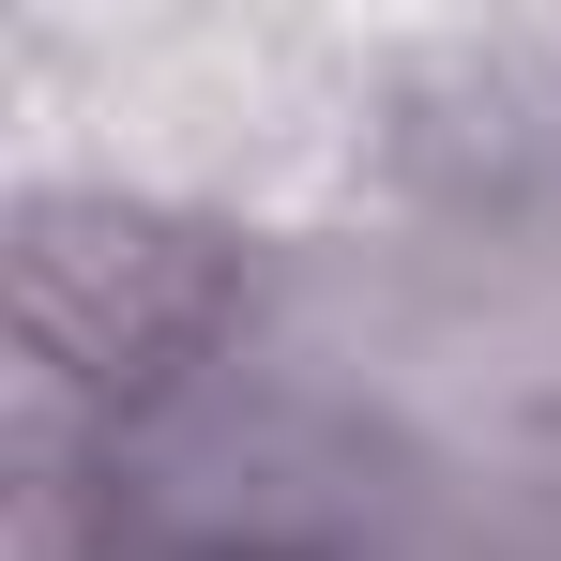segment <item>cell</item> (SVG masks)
Listing matches in <instances>:
<instances>
[{
    "label": "cell",
    "mask_w": 561,
    "mask_h": 561,
    "mask_svg": "<svg viewBox=\"0 0 561 561\" xmlns=\"http://www.w3.org/2000/svg\"><path fill=\"white\" fill-rule=\"evenodd\" d=\"M243 319V243L152 197H31L15 213V350L77 425H152Z\"/></svg>",
    "instance_id": "1"
}]
</instances>
